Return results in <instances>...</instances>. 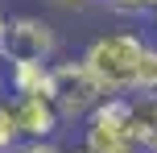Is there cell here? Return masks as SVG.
<instances>
[{
    "label": "cell",
    "instance_id": "cell-1",
    "mask_svg": "<svg viewBox=\"0 0 157 153\" xmlns=\"http://www.w3.org/2000/svg\"><path fill=\"white\" fill-rule=\"evenodd\" d=\"M149 41L136 29H108L99 37L87 41L83 58L91 66V75L103 83V91H116V95H132L136 91V71H141V58Z\"/></svg>",
    "mask_w": 157,
    "mask_h": 153
},
{
    "label": "cell",
    "instance_id": "cell-2",
    "mask_svg": "<svg viewBox=\"0 0 157 153\" xmlns=\"http://www.w3.org/2000/svg\"><path fill=\"white\" fill-rule=\"evenodd\" d=\"M108 95L103 83L91 75V66L83 58H62V62H50V99L62 112V120H83L99 99Z\"/></svg>",
    "mask_w": 157,
    "mask_h": 153
},
{
    "label": "cell",
    "instance_id": "cell-3",
    "mask_svg": "<svg viewBox=\"0 0 157 153\" xmlns=\"http://www.w3.org/2000/svg\"><path fill=\"white\" fill-rule=\"evenodd\" d=\"M58 54V33L46 17H8L4 37H0V58L4 62H54Z\"/></svg>",
    "mask_w": 157,
    "mask_h": 153
},
{
    "label": "cell",
    "instance_id": "cell-4",
    "mask_svg": "<svg viewBox=\"0 0 157 153\" xmlns=\"http://www.w3.org/2000/svg\"><path fill=\"white\" fill-rule=\"evenodd\" d=\"M78 124H83V145L91 153H120L132 145V137H128V95L108 91Z\"/></svg>",
    "mask_w": 157,
    "mask_h": 153
},
{
    "label": "cell",
    "instance_id": "cell-5",
    "mask_svg": "<svg viewBox=\"0 0 157 153\" xmlns=\"http://www.w3.org/2000/svg\"><path fill=\"white\" fill-rule=\"evenodd\" d=\"M13 112H17V124H21V137H33V141H54L58 128H62V112L54 108V99L46 91H29V95H13Z\"/></svg>",
    "mask_w": 157,
    "mask_h": 153
},
{
    "label": "cell",
    "instance_id": "cell-6",
    "mask_svg": "<svg viewBox=\"0 0 157 153\" xmlns=\"http://www.w3.org/2000/svg\"><path fill=\"white\" fill-rule=\"evenodd\" d=\"M128 137L136 149L157 153V91H132L128 95Z\"/></svg>",
    "mask_w": 157,
    "mask_h": 153
},
{
    "label": "cell",
    "instance_id": "cell-7",
    "mask_svg": "<svg viewBox=\"0 0 157 153\" xmlns=\"http://www.w3.org/2000/svg\"><path fill=\"white\" fill-rule=\"evenodd\" d=\"M4 66H8V91L13 95H29V91L50 95V62H4Z\"/></svg>",
    "mask_w": 157,
    "mask_h": 153
},
{
    "label": "cell",
    "instance_id": "cell-8",
    "mask_svg": "<svg viewBox=\"0 0 157 153\" xmlns=\"http://www.w3.org/2000/svg\"><path fill=\"white\" fill-rule=\"evenodd\" d=\"M21 137V124H17V112H13V95H0V153H8Z\"/></svg>",
    "mask_w": 157,
    "mask_h": 153
},
{
    "label": "cell",
    "instance_id": "cell-9",
    "mask_svg": "<svg viewBox=\"0 0 157 153\" xmlns=\"http://www.w3.org/2000/svg\"><path fill=\"white\" fill-rule=\"evenodd\" d=\"M136 91H157V46L149 41L141 58V71H136Z\"/></svg>",
    "mask_w": 157,
    "mask_h": 153
},
{
    "label": "cell",
    "instance_id": "cell-10",
    "mask_svg": "<svg viewBox=\"0 0 157 153\" xmlns=\"http://www.w3.org/2000/svg\"><path fill=\"white\" fill-rule=\"evenodd\" d=\"M112 13H124V17H145L153 13V0H103Z\"/></svg>",
    "mask_w": 157,
    "mask_h": 153
},
{
    "label": "cell",
    "instance_id": "cell-11",
    "mask_svg": "<svg viewBox=\"0 0 157 153\" xmlns=\"http://www.w3.org/2000/svg\"><path fill=\"white\" fill-rule=\"evenodd\" d=\"M8 153H58L54 141H33V137H25V141H17Z\"/></svg>",
    "mask_w": 157,
    "mask_h": 153
},
{
    "label": "cell",
    "instance_id": "cell-12",
    "mask_svg": "<svg viewBox=\"0 0 157 153\" xmlns=\"http://www.w3.org/2000/svg\"><path fill=\"white\" fill-rule=\"evenodd\" d=\"M58 153H91V149H87L83 141H78V145H66V149H58Z\"/></svg>",
    "mask_w": 157,
    "mask_h": 153
},
{
    "label": "cell",
    "instance_id": "cell-13",
    "mask_svg": "<svg viewBox=\"0 0 157 153\" xmlns=\"http://www.w3.org/2000/svg\"><path fill=\"white\" fill-rule=\"evenodd\" d=\"M54 4H66V8H83L87 0H54Z\"/></svg>",
    "mask_w": 157,
    "mask_h": 153
},
{
    "label": "cell",
    "instance_id": "cell-14",
    "mask_svg": "<svg viewBox=\"0 0 157 153\" xmlns=\"http://www.w3.org/2000/svg\"><path fill=\"white\" fill-rule=\"evenodd\" d=\"M4 25H8V17H4V8H0V37H4Z\"/></svg>",
    "mask_w": 157,
    "mask_h": 153
},
{
    "label": "cell",
    "instance_id": "cell-15",
    "mask_svg": "<svg viewBox=\"0 0 157 153\" xmlns=\"http://www.w3.org/2000/svg\"><path fill=\"white\" fill-rule=\"evenodd\" d=\"M153 13H157V0H153Z\"/></svg>",
    "mask_w": 157,
    "mask_h": 153
}]
</instances>
